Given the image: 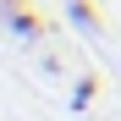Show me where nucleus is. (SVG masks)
<instances>
[{
    "mask_svg": "<svg viewBox=\"0 0 121 121\" xmlns=\"http://www.w3.org/2000/svg\"><path fill=\"white\" fill-rule=\"evenodd\" d=\"M0 11H6V22H11L17 39H39V33H44V22L28 11V0H0Z\"/></svg>",
    "mask_w": 121,
    "mask_h": 121,
    "instance_id": "f257e3e1",
    "label": "nucleus"
},
{
    "mask_svg": "<svg viewBox=\"0 0 121 121\" xmlns=\"http://www.w3.org/2000/svg\"><path fill=\"white\" fill-rule=\"evenodd\" d=\"M66 17H72L77 28H88V33L99 28V17H94V6H88V0H72V6H66Z\"/></svg>",
    "mask_w": 121,
    "mask_h": 121,
    "instance_id": "f03ea898",
    "label": "nucleus"
},
{
    "mask_svg": "<svg viewBox=\"0 0 121 121\" xmlns=\"http://www.w3.org/2000/svg\"><path fill=\"white\" fill-rule=\"evenodd\" d=\"M94 94H99V77H83V83L72 88V110H83V105H88Z\"/></svg>",
    "mask_w": 121,
    "mask_h": 121,
    "instance_id": "7ed1b4c3",
    "label": "nucleus"
}]
</instances>
